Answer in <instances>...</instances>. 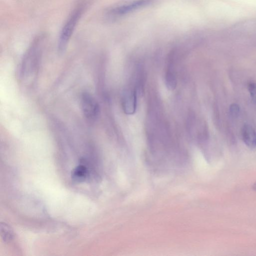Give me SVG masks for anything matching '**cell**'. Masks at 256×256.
I'll return each mask as SVG.
<instances>
[{
    "instance_id": "6da1fadb",
    "label": "cell",
    "mask_w": 256,
    "mask_h": 256,
    "mask_svg": "<svg viewBox=\"0 0 256 256\" xmlns=\"http://www.w3.org/2000/svg\"><path fill=\"white\" fill-rule=\"evenodd\" d=\"M86 8V3H80L73 10L62 27L58 40V50L62 52L66 49L75 28Z\"/></svg>"
},
{
    "instance_id": "7a4b0ae2",
    "label": "cell",
    "mask_w": 256,
    "mask_h": 256,
    "mask_svg": "<svg viewBox=\"0 0 256 256\" xmlns=\"http://www.w3.org/2000/svg\"><path fill=\"white\" fill-rule=\"evenodd\" d=\"M82 109L86 118L90 120H95L100 114L99 105L92 95L84 92L81 98Z\"/></svg>"
},
{
    "instance_id": "3957f363",
    "label": "cell",
    "mask_w": 256,
    "mask_h": 256,
    "mask_svg": "<svg viewBox=\"0 0 256 256\" xmlns=\"http://www.w3.org/2000/svg\"><path fill=\"white\" fill-rule=\"evenodd\" d=\"M154 0H135L116 6L108 12L110 16H118L150 4Z\"/></svg>"
},
{
    "instance_id": "277c9868",
    "label": "cell",
    "mask_w": 256,
    "mask_h": 256,
    "mask_svg": "<svg viewBox=\"0 0 256 256\" xmlns=\"http://www.w3.org/2000/svg\"><path fill=\"white\" fill-rule=\"evenodd\" d=\"M122 106L125 114H134L137 106V92L136 89H128L124 92L122 97Z\"/></svg>"
},
{
    "instance_id": "5b68a950",
    "label": "cell",
    "mask_w": 256,
    "mask_h": 256,
    "mask_svg": "<svg viewBox=\"0 0 256 256\" xmlns=\"http://www.w3.org/2000/svg\"><path fill=\"white\" fill-rule=\"evenodd\" d=\"M242 137L245 144L250 148L256 147V130L251 125L246 124L242 129Z\"/></svg>"
},
{
    "instance_id": "8992f818",
    "label": "cell",
    "mask_w": 256,
    "mask_h": 256,
    "mask_svg": "<svg viewBox=\"0 0 256 256\" xmlns=\"http://www.w3.org/2000/svg\"><path fill=\"white\" fill-rule=\"evenodd\" d=\"M173 60L170 58L165 73V82L166 87L170 90L175 88L177 80L174 68Z\"/></svg>"
},
{
    "instance_id": "52a82bcc",
    "label": "cell",
    "mask_w": 256,
    "mask_h": 256,
    "mask_svg": "<svg viewBox=\"0 0 256 256\" xmlns=\"http://www.w3.org/2000/svg\"><path fill=\"white\" fill-rule=\"evenodd\" d=\"M88 174V168L84 165H78L72 172V179L76 182H84Z\"/></svg>"
},
{
    "instance_id": "ba28073f",
    "label": "cell",
    "mask_w": 256,
    "mask_h": 256,
    "mask_svg": "<svg viewBox=\"0 0 256 256\" xmlns=\"http://www.w3.org/2000/svg\"><path fill=\"white\" fill-rule=\"evenodd\" d=\"M248 90L252 100L256 102V82H249Z\"/></svg>"
},
{
    "instance_id": "9c48e42d",
    "label": "cell",
    "mask_w": 256,
    "mask_h": 256,
    "mask_svg": "<svg viewBox=\"0 0 256 256\" xmlns=\"http://www.w3.org/2000/svg\"><path fill=\"white\" fill-rule=\"evenodd\" d=\"M230 110L231 114L236 116L238 114L240 108L238 104H234L230 106Z\"/></svg>"
},
{
    "instance_id": "30bf717a",
    "label": "cell",
    "mask_w": 256,
    "mask_h": 256,
    "mask_svg": "<svg viewBox=\"0 0 256 256\" xmlns=\"http://www.w3.org/2000/svg\"><path fill=\"white\" fill-rule=\"evenodd\" d=\"M252 188L256 191V182L253 184Z\"/></svg>"
}]
</instances>
